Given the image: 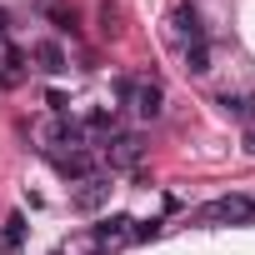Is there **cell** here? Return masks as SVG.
I'll list each match as a JSON object with an SVG mask.
<instances>
[{
  "mask_svg": "<svg viewBox=\"0 0 255 255\" xmlns=\"http://www.w3.org/2000/svg\"><path fill=\"white\" fill-rule=\"evenodd\" d=\"M170 30H175V40H180V45H200V40H205V30H200V15H195L190 5H175V15H170Z\"/></svg>",
  "mask_w": 255,
  "mask_h": 255,
  "instance_id": "cell-5",
  "label": "cell"
},
{
  "mask_svg": "<svg viewBox=\"0 0 255 255\" xmlns=\"http://www.w3.org/2000/svg\"><path fill=\"white\" fill-rule=\"evenodd\" d=\"M185 65H190V75H205L210 70V45L200 40V45H185Z\"/></svg>",
  "mask_w": 255,
  "mask_h": 255,
  "instance_id": "cell-11",
  "label": "cell"
},
{
  "mask_svg": "<svg viewBox=\"0 0 255 255\" xmlns=\"http://www.w3.org/2000/svg\"><path fill=\"white\" fill-rule=\"evenodd\" d=\"M120 95L130 100V105H135V115H145V120H155V115H160V100H165V95H160V85H150V80H125V85H120Z\"/></svg>",
  "mask_w": 255,
  "mask_h": 255,
  "instance_id": "cell-3",
  "label": "cell"
},
{
  "mask_svg": "<svg viewBox=\"0 0 255 255\" xmlns=\"http://www.w3.org/2000/svg\"><path fill=\"white\" fill-rule=\"evenodd\" d=\"M245 150L255 155V125H245Z\"/></svg>",
  "mask_w": 255,
  "mask_h": 255,
  "instance_id": "cell-13",
  "label": "cell"
},
{
  "mask_svg": "<svg viewBox=\"0 0 255 255\" xmlns=\"http://www.w3.org/2000/svg\"><path fill=\"white\" fill-rule=\"evenodd\" d=\"M25 250V215H10L0 230V255H20Z\"/></svg>",
  "mask_w": 255,
  "mask_h": 255,
  "instance_id": "cell-8",
  "label": "cell"
},
{
  "mask_svg": "<svg viewBox=\"0 0 255 255\" xmlns=\"http://www.w3.org/2000/svg\"><path fill=\"white\" fill-rule=\"evenodd\" d=\"M230 120H240V125H255V95H220L215 100Z\"/></svg>",
  "mask_w": 255,
  "mask_h": 255,
  "instance_id": "cell-7",
  "label": "cell"
},
{
  "mask_svg": "<svg viewBox=\"0 0 255 255\" xmlns=\"http://www.w3.org/2000/svg\"><path fill=\"white\" fill-rule=\"evenodd\" d=\"M130 225H135L130 215H115V220H105V225L95 230V240H100V245H110V240H125V235H130Z\"/></svg>",
  "mask_w": 255,
  "mask_h": 255,
  "instance_id": "cell-10",
  "label": "cell"
},
{
  "mask_svg": "<svg viewBox=\"0 0 255 255\" xmlns=\"http://www.w3.org/2000/svg\"><path fill=\"white\" fill-rule=\"evenodd\" d=\"M195 220H200V225H250V220H255V200H250V195H220V200L200 205Z\"/></svg>",
  "mask_w": 255,
  "mask_h": 255,
  "instance_id": "cell-1",
  "label": "cell"
},
{
  "mask_svg": "<svg viewBox=\"0 0 255 255\" xmlns=\"http://www.w3.org/2000/svg\"><path fill=\"white\" fill-rule=\"evenodd\" d=\"M50 165H55L60 175H70V180H85V175H90V160H85L80 150H50Z\"/></svg>",
  "mask_w": 255,
  "mask_h": 255,
  "instance_id": "cell-6",
  "label": "cell"
},
{
  "mask_svg": "<svg viewBox=\"0 0 255 255\" xmlns=\"http://www.w3.org/2000/svg\"><path fill=\"white\" fill-rule=\"evenodd\" d=\"M130 235H135V240H155V235H160V220H150V225H135Z\"/></svg>",
  "mask_w": 255,
  "mask_h": 255,
  "instance_id": "cell-12",
  "label": "cell"
},
{
  "mask_svg": "<svg viewBox=\"0 0 255 255\" xmlns=\"http://www.w3.org/2000/svg\"><path fill=\"white\" fill-rule=\"evenodd\" d=\"M140 155H145L140 135H110V140H105V165H110V170H135Z\"/></svg>",
  "mask_w": 255,
  "mask_h": 255,
  "instance_id": "cell-2",
  "label": "cell"
},
{
  "mask_svg": "<svg viewBox=\"0 0 255 255\" xmlns=\"http://www.w3.org/2000/svg\"><path fill=\"white\" fill-rule=\"evenodd\" d=\"M105 200H110V180H105V175H85V180H80V190L70 195V205H75L80 215H90V210H100Z\"/></svg>",
  "mask_w": 255,
  "mask_h": 255,
  "instance_id": "cell-4",
  "label": "cell"
},
{
  "mask_svg": "<svg viewBox=\"0 0 255 255\" xmlns=\"http://www.w3.org/2000/svg\"><path fill=\"white\" fill-rule=\"evenodd\" d=\"M35 60H40V70H50V75L65 70V50H60L55 40H40V45H35Z\"/></svg>",
  "mask_w": 255,
  "mask_h": 255,
  "instance_id": "cell-9",
  "label": "cell"
}]
</instances>
